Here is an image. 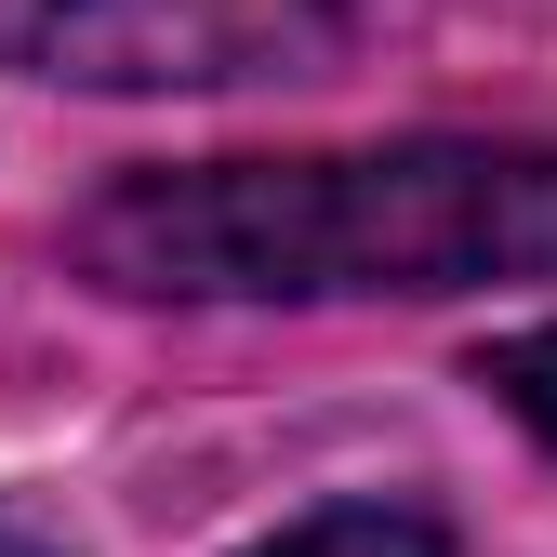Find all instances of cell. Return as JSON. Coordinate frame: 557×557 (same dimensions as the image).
<instances>
[{
	"label": "cell",
	"mask_w": 557,
	"mask_h": 557,
	"mask_svg": "<svg viewBox=\"0 0 557 557\" xmlns=\"http://www.w3.org/2000/svg\"><path fill=\"white\" fill-rule=\"evenodd\" d=\"M359 0H0V66L81 94H226L332 66Z\"/></svg>",
	"instance_id": "obj_2"
},
{
	"label": "cell",
	"mask_w": 557,
	"mask_h": 557,
	"mask_svg": "<svg viewBox=\"0 0 557 557\" xmlns=\"http://www.w3.org/2000/svg\"><path fill=\"white\" fill-rule=\"evenodd\" d=\"M81 265L133 306H438L557 278V147L398 133L306 160H160L81 213Z\"/></svg>",
	"instance_id": "obj_1"
},
{
	"label": "cell",
	"mask_w": 557,
	"mask_h": 557,
	"mask_svg": "<svg viewBox=\"0 0 557 557\" xmlns=\"http://www.w3.org/2000/svg\"><path fill=\"white\" fill-rule=\"evenodd\" d=\"M0 557H66V544H53L40 518H14V505H0Z\"/></svg>",
	"instance_id": "obj_5"
},
{
	"label": "cell",
	"mask_w": 557,
	"mask_h": 557,
	"mask_svg": "<svg viewBox=\"0 0 557 557\" xmlns=\"http://www.w3.org/2000/svg\"><path fill=\"white\" fill-rule=\"evenodd\" d=\"M478 385H492L518 425H544V438H557V332H505L492 359H478Z\"/></svg>",
	"instance_id": "obj_4"
},
{
	"label": "cell",
	"mask_w": 557,
	"mask_h": 557,
	"mask_svg": "<svg viewBox=\"0 0 557 557\" xmlns=\"http://www.w3.org/2000/svg\"><path fill=\"white\" fill-rule=\"evenodd\" d=\"M239 557H451V531H438L425 505H319V518L265 531V544H239Z\"/></svg>",
	"instance_id": "obj_3"
}]
</instances>
